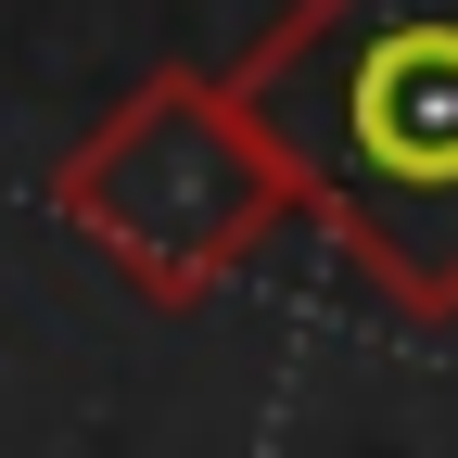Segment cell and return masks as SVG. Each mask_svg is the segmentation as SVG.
Instances as JSON below:
<instances>
[{"instance_id": "cell-2", "label": "cell", "mask_w": 458, "mask_h": 458, "mask_svg": "<svg viewBox=\"0 0 458 458\" xmlns=\"http://www.w3.org/2000/svg\"><path fill=\"white\" fill-rule=\"evenodd\" d=\"M51 216H64L140 306L191 318V306H216V280L293 216V191H280L255 114L229 102V77L153 64L64 165H51Z\"/></svg>"}, {"instance_id": "cell-1", "label": "cell", "mask_w": 458, "mask_h": 458, "mask_svg": "<svg viewBox=\"0 0 458 458\" xmlns=\"http://www.w3.org/2000/svg\"><path fill=\"white\" fill-rule=\"evenodd\" d=\"M229 102L318 242L408 331H458V0H293Z\"/></svg>"}]
</instances>
